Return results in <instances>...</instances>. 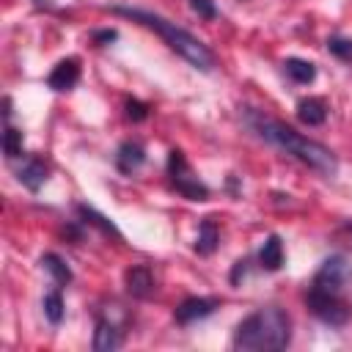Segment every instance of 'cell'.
Masks as SVG:
<instances>
[{
	"label": "cell",
	"mask_w": 352,
	"mask_h": 352,
	"mask_svg": "<svg viewBox=\"0 0 352 352\" xmlns=\"http://www.w3.org/2000/svg\"><path fill=\"white\" fill-rule=\"evenodd\" d=\"M242 118L250 126V132H256L261 140L272 143L283 154L294 157L297 162H302L314 173H319L324 179H333L338 173V160L324 143L294 132L289 124H283V121H278V118H272V116H267V113H261L256 107H242Z\"/></svg>",
	"instance_id": "obj_1"
},
{
	"label": "cell",
	"mask_w": 352,
	"mask_h": 352,
	"mask_svg": "<svg viewBox=\"0 0 352 352\" xmlns=\"http://www.w3.org/2000/svg\"><path fill=\"white\" fill-rule=\"evenodd\" d=\"M113 14H121V16L132 19V22H140L143 28L154 30V33H157L176 55H182L190 66H195V69H201V72H212V69H214V52H212L201 38H195L190 30L179 28L176 22H170V19H165V16L154 14V11L129 8V6H113Z\"/></svg>",
	"instance_id": "obj_2"
},
{
	"label": "cell",
	"mask_w": 352,
	"mask_h": 352,
	"mask_svg": "<svg viewBox=\"0 0 352 352\" xmlns=\"http://www.w3.org/2000/svg\"><path fill=\"white\" fill-rule=\"evenodd\" d=\"M292 341V319L278 305H264L245 316L231 338L234 349H286Z\"/></svg>",
	"instance_id": "obj_3"
},
{
	"label": "cell",
	"mask_w": 352,
	"mask_h": 352,
	"mask_svg": "<svg viewBox=\"0 0 352 352\" xmlns=\"http://www.w3.org/2000/svg\"><path fill=\"white\" fill-rule=\"evenodd\" d=\"M305 305L319 322H324L330 327H344L352 314V308L346 305V300L341 294H330V292H322L314 286H308V292H305Z\"/></svg>",
	"instance_id": "obj_4"
},
{
	"label": "cell",
	"mask_w": 352,
	"mask_h": 352,
	"mask_svg": "<svg viewBox=\"0 0 352 352\" xmlns=\"http://www.w3.org/2000/svg\"><path fill=\"white\" fill-rule=\"evenodd\" d=\"M168 176H170L173 190L182 192L184 198H190V201H206L209 198V187L204 182H198V176L192 173L182 148H173L168 154Z\"/></svg>",
	"instance_id": "obj_5"
},
{
	"label": "cell",
	"mask_w": 352,
	"mask_h": 352,
	"mask_svg": "<svg viewBox=\"0 0 352 352\" xmlns=\"http://www.w3.org/2000/svg\"><path fill=\"white\" fill-rule=\"evenodd\" d=\"M349 278V264L344 256H330L322 261V267L316 270L311 286L314 289H322V292H330V294H341L344 283Z\"/></svg>",
	"instance_id": "obj_6"
},
{
	"label": "cell",
	"mask_w": 352,
	"mask_h": 352,
	"mask_svg": "<svg viewBox=\"0 0 352 352\" xmlns=\"http://www.w3.org/2000/svg\"><path fill=\"white\" fill-rule=\"evenodd\" d=\"M214 308H217V300L214 297H187V300H182L176 305L173 319H176V324H192V322L209 316Z\"/></svg>",
	"instance_id": "obj_7"
},
{
	"label": "cell",
	"mask_w": 352,
	"mask_h": 352,
	"mask_svg": "<svg viewBox=\"0 0 352 352\" xmlns=\"http://www.w3.org/2000/svg\"><path fill=\"white\" fill-rule=\"evenodd\" d=\"M80 82V60L77 58H63L52 66V72L47 74V85L52 91H72Z\"/></svg>",
	"instance_id": "obj_8"
},
{
	"label": "cell",
	"mask_w": 352,
	"mask_h": 352,
	"mask_svg": "<svg viewBox=\"0 0 352 352\" xmlns=\"http://www.w3.org/2000/svg\"><path fill=\"white\" fill-rule=\"evenodd\" d=\"M124 286H126V292L132 297L146 300V297L154 294V275H151V270L146 264H135V267H129L124 272Z\"/></svg>",
	"instance_id": "obj_9"
},
{
	"label": "cell",
	"mask_w": 352,
	"mask_h": 352,
	"mask_svg": "<svg viewBox=\"0 0 352 352\" xmlns=\"http://www.w3.org/2000/svg\"><path fill=\"white\" fill-rule=\"evenodd\" d=\"M143 162H146V148L138 140H126V143L118 146V151H116V168L121 173H135Z\"/></svg>",
	"instance_id": "obj_10"
},
{
	"label": "cell",
	"mask_w": 352,
	"mask_h": 352,
	"mask_svg": "<svg viewBox=\"0 0 352 352\" xmlns=\"http://www.w3.org/2000/svg\"><path fill=\"white\" fill-rule=\"evenodd\" d=\"M297 118H300L305 126H322L324 118H327V102L319 99V96L300 99V102H297Z\"/></svg>",
	"instance_id": "obj_11"
},
{
	"label": "cell",
	"mask_w": 352,
	"mask_h": 352,
	"mask_svg": "<svg viewBox=\"0 0 352 352\" xmlns=\"http://www.w3.org/2000/svg\"><path fill=\"white\" fill-rule=\"evenodd\" d=\"M121 346V330L110 322V319H96V330H94V349L96 352H113Z\"/></svg>",
	"instance_id": "obj_12"
},
{
	"label": "cell",
	"mask_w": 352,
	"mask_h": 352,
	"mask_svg": "<svg viewBox=\"0 0 352 352\" xmlns=\"http://www.w3.org/2000/svg\"><path fill=\"white\" fill-rule=\"evenodd\" d=\"M258 264H261V270H267V272H278V270L283 267V242H280L278 234H270V236L264 239V245H261V250H258Z\"/></svg>",
	"instance_id": "obj_13"
},
{
	"label": "cell",
	"mask_w": 352,
	"mask_h": 352,
	"mask_svg": "<svg viewBox=\"0 0 352 352\" xmlns=\"http://www.w3.org/2000/svg\"><path fill=\"white\" fill-rule=\"evenodd\" d=\"M16 179H19L30 192H38V190H41V184L47 182V165H44V160L30 157V160L16 170Z\"/></svg>",
	"instance_id": "obj_14"
},
{
	"label": "cell",
	"mask_w": 352,
	"mask_h": 352,
	"mask_svg": "<svg viewBox=\"0 0 352 352\" xmlns=\"http://www.w3.org/2000/svg\"><path fill=\"white\" fill-rule=\"evenodd\" d=\"M217 242H220V231L214 226L212 217H204L201 226H198V239H195V253L198 256H212L217 250Z\"/></svg>",
	"instance_id": "obj_15"
},
{
	"label": "cell",
	"mask_w": 352,
	"mask_h": 352,
	"mask_svg": "<svg viewBox=\"0 0 352 352\" xmlns=\"http://www.w3.org/2000/svg\"><path fill=\"white\" fill-rule=\"evenodd\" d=\"M41 267L52 275V280H55L58 286H66V283L72 280V270H69V264H66L58 253H44V256H41Z\"/></svg>",
	"instance_id": "obj_16"
},
{
	"label": "cell",
	"mask_w": 352,
	"mask_h": 352,
	"mask_svg": "<svg viewBox=\"0 0 352 352\" xmlns=\"http://www.w3.org/2000/svg\"><path fill=\"white\" fill-rule=\"evenodd\" d=\"M283 69H286V74H289L294 82H300V85H305V82H311V80L316 77V66H314L311 60H302V58H289V60L283 63Z\"/></svg>",
	"instance_id": "obj_17"
},
{
	"label": "cell",
	"mask_w": 352,
	"mask_h": 352,
	"mask_svg": "<svg viewBox=\"0 0 352 352\" xmlns=\"http://www.w3.org/2000/svg\"><path fill=\"white\" fill-rule=\"evenodd\" d=\"M77 212H80V217H82L85 223H91V226H96V228H99L102 234H107V236L113 234V236H118V239H121V234H118V228H116V226H113V223H110V220H107L104 214H99L96 209H91V206H85V204H80V206H77Z\"/></svg>",
	"instance_id": "obj_18"
},
{
	"label": "cell",
	"mask_w": 352,
	"mask_h": 352,
	"mask_svg": "<svg viewBox=\"0 0 352 352\" xmlns=\"http://www.w3.org/2000/svg\"><path fill=\"white\" fill-rule=\"evenodd\" d=\"M41 308H44V316H47L52 324H60V322H63V297H60L58 289H52V292L44 294Z\"/></svg>",
	"instance_id": "obj_19"
},
{
	"label": "cell",
	"mask_w": 352,
	"mask_h": 352,
	"mask_svg": "<svg viewBox=\"0 0 352 352\" xmlns=\"http://www.w3.org/2000/svg\"><path fill=\"white\" fill-rule=\"evenodd\" d=\"M327 50L330 55H336L344 63H352V38L349 36H330L327 38Z\"/></svg>",
	"instance_id": "obj_20"
},
{
	"label": "cell",
	"mask_w": 352,
	"mask_h": 352,
	"mask_svg": "<svg viewBox=\"0 0 352 352\" xmlns=\"http://www.w3.org/2000/svg\"><path fill=\"white\" fill-rule=\"evenodd\" d=\"M3 151H6L8 160H16L22 154V132L19 129L6 126V132H3Z\"/></svg>",
	"instance_id": "obj_21"
},
{
	"label": "cell",
	"mask_w": 352,
	"mask_h": 352,
	"mask_svg": "<svg viewBox=\"0 0 352 352\" xmlns=\"http://www.w3.org/2000/svg\"><path fill=\"white\" fill-rule=\"evenodd\" d=\"M190 8L201 16V19H206V22H212L214 16H217V8H214V0H190Z\"/></svg>",
	"instance_id": "obj_22"
},
{
	"label": "cell",
	"mask_w": 352,
	"mask_h": 352,
	"mask_svg": "<svg viewBox=\"0 0 352 352\" xmlns=\"http://www.w3.org/2000/svg\"><path fill=\"white\" fill-rule=\"evenodd\" d=\"M146 116H148V107H146L143 102L126 99V118H129V121H143Z\"/></svg>",
	"instance_id": "obj_23"
},
{
	"label": "cell",
	"mask_w": 352,
	"mask_h": 352,
	"mask_svg": "<svg viewBox=\"0 0 352 352\" xmlns=\"http://www.w3.org/2000/svg\"><path fill=\"white\" fill-rule=\"evenodd\" d=\"M245 272H248V258H239L231 270V283H239V278H245Z\"/></svg>",
	"instance_id": "obj_24"
},
{
	"label": "cell",
	"mask_w": 352,
	"mask_h": 352,
	"mask_svg": "<svg viewBox=\"0 0 352 352\" xmlns=\"http://www.w3.org/2000/svg\"><path fill=\"white\" fill-rule=\"evenodd\" d=\"M336 236H338V239H346V242L352 245V223H344V226L336 231Z\"/></svg>",
	"instance_id": "obj_25"
},
{
	"label": "cell",
	"mask_w": 352,
	"mask_h": 352,
	"mask_svg": "<svg viewBox=\"0 0 352 352\" xmlns=\"http://www.w3.org/2000/svg\"><path fill=\"white\" fill-rule=\"evenodd\" d=\"M118 33L116 30H99V33H94V41H113Z\"/></svg>",
	"instance_id": "obj_26"
}]
</instances>
